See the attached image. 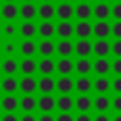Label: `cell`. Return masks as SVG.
I'll return each mask as SVG.
<instances>
[{"label": "cell", "mask_w": 121, "mask_h": 121, "mask_svg": "<svg viewBox=\"0 0 121 121\" xmlns=\"http://www.w3.org/2000/svg\"><path fill=\"white\" fill-rule=\"evenodd\" d=\"M36 108L42 110V113L45 112H53L55 110V98L51 93H42L40 98H36Z\"/></svg>", "instance_id": "obj_1"}, {"label": "cell", "mask_w": 121, "mask_h": 121, "mask_svg": "<svg viewBox=\"0 0 121 121\" xmlns=\"http://www.w3.org/2000/svg\"><path fill=\"white\" fill-rule=\"evenodd\" d=\"M55 15L60 19V21H70L74 17V6L70 2H60L57 8H55Z\"/></svg>", "instance_id": "obj_2"}, {"label": "cell", "mask_w": 121, "mask_h": 121, "mask_svg": "<svg viewBox=\"0 0 121 121\" xmlns=\"http://www.w3.org/2000/svg\"><path fill=\"white\" fill-rule=\"evenodd\" d=\"M36 17H42L43 21H51L55 17V6L51 2H42L36 8Z\"/></svg>", "instance_id": "obj_3"}, {"label": "cell", "mask_w": 121, "mask_h": 121, "mask_svg": "<svg viewBox=\"0 0 121 121\" xmlns=\"http://www.w3.org/2000/svg\"><path fill=\"white\" fill-rule=\"evenodd\" d=\"M36 91H40V93H53L55 91V79L51 76H42L36 81Z\"/></svg>", "instance_id": "obj_4"}, {"label": "cell", "mask_w": 121, "mask_h": 121, "mask_svg": "<svg viewBox=\"0 0 121 121\" xmlns=\"http://www.w3.org/2000/svg\"><path fill=\"white\" fill-rule=\"evenodd\" d=\"M55 108H59L60 112H70L74 108V98L70 96V93H60V96L55 100Z\"/></svg>", "instance_id": "obj_5"}, {"label": "cell", "mask_w": 121, "mask_h": 121, "mask_svg": "<svg viewBox=\"0 0 121 121\" xmlns=\"http://www.w3.org/2000/svg\"><path fill=\"white\" fill-rule=\"evenodd\" d=\"M25 95H32L34 91H36V79L32 78V74H25V78L19 81V85H17Z\"/></svg>", "instance_id": "obj_6"}, {"label": "cell", "mask_w": 121, "mask_h": 121, "mask_svg": "<svg viewBox=\"0 0 121 121\" xmlns=\"http://www.w3.org/2000/svg\"><path fill=\"white\" fill-rule=\"evenodd\" d=\"M74 32H76V36H79V38H89V36L93 34V25H91L87 19H81V21L74 26Z\"/></svg>", "instance_id": "obj_7"}, {"label": "cell", "mask_w": 121, "mask_h": 121, "mask_svg": "<svg viewBox=\"0 0 121 121\" xmlns=\"http://www.w3.org/2000/svg\"><path fill=\"white\" fill-rule=\"evenodd\" d=\"M55 51L60 55V57H70L74 53V43L68 40V38H62L59 43H55Z\"/></svg>", "instance_id": "obj_8"}, {"label": "cell", "mask_w": 121, "mask_h": 121, "mask_svg": "<svg viewBox=\"0 0 121 121\" xmlns=\"http://www.w3.org/2000/svg\"><path fill=\"white\" fill-rule=\"evenodd\" d=\"M55 89L59 93H72L74 89V79L70 76H60L57 81H55Z\"/></svg>", "instance_id": "obj_9"}, {"label": "cell", "mask_w": 121, "mask_h": 121, "mask_svg": "<svg viewBox=\"0 0 121 121\" xmlns=\"http://www.w3.org/2000/svg\"><path fill=\"white\" fill-rule=\"evenodd\" d=\"M55 70L60 74V76H70L74 72V62L68 59V57H62L57 64H55Z\"/></svg>", "instance_id": "obj_10"}, {"label": "cell", "mask_w": 121, "mask_h": 121, "mask_svg": "<svg viewBox=\"0 0 121 121\" xmlns=\"http://www.w3.org/2000/svg\"><path fill=\"white\" fill-rule=\"evenodd\" d=\"M93 34L96 38H108L110 36V25L106 23V19H98V23L93 25Z\"/></svg>", "instance_id": "obj_11"}, {"label": "cell", "mask_w": 121, "mask_h": 121, "mask_svg": "<svg viewBox=\"0 0 121 121\" xmlns=\"http://www.w3.org/2000/svg\"><path fill=\"white\" fill-rule=\"evenodd\" d=\"M74 51H76L79 57H87V55L93 51V43H91L87 38H79V42L74 45Z\"/></svg>", "instance_id": "obj_12"}, {"label": "cell", "mask_w": 121, "mask_h": 121, "mask_svg": "<svg viewBox=\"0 0 121 121\" xmlns=\"http://www.w3.org/2000/svg\"><path fill=\"white\" fill-rule=\"evenodd\" d=\"M93 51L98 57H108V53H110V42H108V38H98V42L93 43Z\"/></svg>", "instance_id": "obj_13"}, {"label": "cell", "mask_w": 121, "mask_h": 121, "mask_svg": "<svg viewBox=\"0 0 121 121\" xmlns=\"http://www.w3.org/2000/svg\"><path fill=\"white\" fill-rule=\"evenodd\" d=\"M19 15L25 19V21H32L36 17V6L32 2H25L21 8H19Z\"/></svg>", "instance_id": "obj_14"}, {"label": "cell", "mask_w": 121, "mask_h": 121, "mask_svg": "<svg viewBox=\"0 0 121 121\" xmlns=\"http://www.w3.org/2000/svg\"><path fill=\"white\" fill-rule=\"evenodd\" d=\"M55 32L60 36V38H70L74 34V25L70 21H60L57 26H55Z\"/></svg>", "instance_id": "obj_15"}, {"label": "cell", "mask_w": 121, "mask_h": 121, "mask_svg": "<svg viewBox=\"0 0 121 121\" xmlns=\"http://www.w3.org/2000/svg\"><path fill=\"white\" fill-rule=\"evenodd\" d=\"M91 106H93V100H91V96H87V93H81V96H78L74 102V108L79 112H89Z\"/></svg>", "instance_id": "obj_16"}, {"label": "cell", "mask_w": 121, "mask_h": 121, "mask_svg": "<svg viewBox=\"0 0 121 121\" xmlns=\"http://www.w3.org/2000/svg\"><path fill=\"white\" fill-rule=\"evenodd\" d=\"M0 13L8 19V21H13L17 15H19V8L13 4V2H6L4 6H2V9H0Z\"/></svg>", "instance_id": "obj_17"}, {"label": "cell", "mask_w": 121, "mask_h": 121, "mask_svg": "<svg viewBox=\"0 0 121 121\" xmlns=\"http://www.w3.org/2000/svg\"><path fill=\"white\" fill-rule=\"evenodd\" d=\"M36 66L43 76H51L55 72V60H51V57H43L40 60V64H36Z\"/></svg>", "instance_id": "obj_18"}, {"label": "cell", "mask_w": 121, "mask_h": 121, "mask_svg": "<svg viewBox=\"0 0 121 121\" xmlns=\"http://www.w3.org/2000/svg\"><path fill=\"white\" fill-rule=\"evenodd\" d=\"M93 70H95L98 76H106V74L110 72V60H108L106 57H98V59L95 60V64H93Z\"/></svg>", "instance_id": "obj_19"}, {"label": "cell", "mask_w": 121, "mask_h": 121, "mask_svg": "<svg viewBox=\"0 0 121 121\" xmlns=\"http://www.w3.org/2000/svg\"><path fill=\"white\" fill-rule=\"evenodd\" d=\"M93 13V8L87 4V2H79L76 8H74V15L79 17V19H89Z\"/></svg>", "instance_id": "obj_20"}, {"label": "cell", "mask_w": 121, "mask_h": 121, "mask_svg": "<svg viewBox=\"0 0 121 121\" xmlns=\"http://www.w3.org/2000/svg\"><path fill=\"white\" fill-rule=\"evenodd\" d=\"M19 51H21L25 57H32V55L38 51V43H34L32 38H25V42H23L21 47H19Z\"/></svg>", "instance_id": "obj_21"}, {"label": "cell", "mask_w": 121, "mask_h": 121, "mask_svg": "<svg viewBox=\"0 0 121 121\" xmlns=\"http://www.w3.org/2000/svg\"><path fill=\"white\" fill-rule=\"evenodd\" d=\"M17 106H19V100L13 96V93H8V95L2 98V102H0V108H4L6 112H15Z\"/></svg>", "instance_id": "obj_22"}, {"label": "cell", "mask_w": 121, "mask_h": 121, "mask_svg": "<svg viewBox=\"0 0 121 121\" xmlns=\"http://www.w3.org/2000/svg\"><path fill=\"white\" fill-rule=\"evenodd\" d=\"M19 32H21L23 38H34V36L38 34V28H36V25H34L32 21H25V23L21 25Z\"/></svg>", "instance_id": "obj_23"}, {"label": "cell", "mask_w": 121, "mask_h": 121, "mask_svg": "<svg viewBox=\"0 0 121 121\" xmlns=\"http://www.w3.org/2000/svg\"><path fill=\"white\" fill-rule=\"evenodd\" d=\"M38 51L42 53V57H51L55 53V43L49 38H43L42 43H38Z\"/></svg>", "instance_id": "obj_24"}, {"label": "cell", "mask_w": 121, "mask_h": 121, "mask_svg": "<svg viewBox=\"0 0 121 121\" xmlns=\"http://www.w3.org/2000/svg\"><path fill=\"white\" fill-rule=\"evenodd\" d=\"M74 68H76V72H78L79 76H87V74L93 70V64H91V60H87L85 57H81V59L74 64Z\"/></svg>", "instance_id": "obj_25"}, {"label": "cell", "mask_w": 121, "mask_h": 121, "mask_svg": "<svg viewBox=\"0 0 121 121\" xmlns=\"http://www.w3.org/2000/svg\"><path fill=\"white\" fill-rule=\"evenodd\" d=\"M93 15H95L96 19H108V17H110V8H108V4H106V2H98V4L93 8Z\"/></svg>", "instance_id": "obj_26"}, {"label": "cell", "mask_w": 121, "mask_h": 121, "mask_svg": "<svg viewBox=\"0 0 121 121\" xmlns=\"http://www.w3.org/2000/svg\"><path fill=\"white\" fill-rule=\"evenodd\" d=\"M38 28V34L42 36V38H51L53 34H55V25L51 23V21H43L40 26H36Z\"/></svg>", "instance_id": "obj_27"}, {"label": "cell", "mask_w": 121, "mask_h": 121, "mask_svg": "<svg viewBox=\"0 0 121 121\" xmlns=\"http://www.w3.org/2000/svg\"><path fill=\"white\" fill-rule=\"evenodd\" d=\"M74 87H76V91H79V93H89L91 87H93V83H91V79H89L87 76H79V78L76 79Z\"/></svg>", "instance_id": "obj_28"}, {"label": "cell", "mask_w": 121, "mask_h": 121, "mask_svg": "<svg viewBox=\"0 0 121 121\" xmlns=\"http://www.w3.org/2000/svg\"><path fill=\"white\" fill-rule=\"evenodd\" d=\"M19 70V66H17V62H15V59H11V57H8L4 62H2V72L6 74V76H13L15 72Z\"/></svg>", "instance_id": "obj_29"}, {"label": "cell", "mask_w": 121, "mask_h": 121, "mask_svg": "<svg viewBox=\"0 0 121 121\" xmlns=\"http://www.w3.org/2000/svg\"><path fill=\"white\" fill-rule=\"evenodd\" d=\"M93 106H95L98 112H106V110L110 108V100H108V96H106L104 93H98V96L93 100Z\"/></svg>", "instance_id": "obj_30"}, {"label": "cell", "mask_w": 121, "mask_h": 121, "mask_svg": "<svg viewBox=\"0 0 121 121\" xmlns=\"http://www.w3.org/2000/svg\"><path fill=\"white\" fill-rule=\"evenodd\" d=\"M21 72L23 74H34L36 70H38V66H36V62L32 60V57H25V60H21Z\"/></svg>", "instance_id": "obj_31"}, {"label": "cell", "mask_w": 121, "mask_h": 121, "mask_svg": "<svg viewBox=\"0 0 121 121\" xmlns=\"http://www.w3.org/2000/svg\"><path fill=\"white\" fill-rule=\"evenodd\" d=\"M19 106H21L25 112H32V110H36V98H34L32 95H25V96L19 100Z\"/></svg>", "instance_id": "obj_32"}, {"label": "cell", "mask_w": 121, "mask_h": 121, "mask_svg": "<svg viewBox=\"0 0 121 121\" xmlns=\"http://www.w3.org/2000/svg\"><path fill=\"white\" fill-rule=\"evenodd\" d=\"M17 85H19V81H17L13 76L4 78V81H2V89H4L6 93H15V91H17Z\"/></svg>", "instance_id": "obj_33"}, {"label": "cell", "mask_w": 121, "mask_h": 121, "mask_svg": "<svg viewBox=\"0 0 121 121\" xmlns=\"http://www.w3.org/2000/svg\"><path fill=\"white\" fill-rule=\"evenodd\" d=\"M93 87H95V91H96V93H106V91L110 89V81H108V78L100 76V78L93 83Z\"/></svg>", "instance_id": "obj_34"}, {"label": "cell", "mask_w": 121, "mask_h": 121, "mask_svg": "<svg viewBox=\"0 0 121 121\" xmlns=\"http://www.w3.org/2000/svg\"><path fill=\"white\" fill-rule=\"evenodd\" d=\"M110 51H112L115 57H121V38H115V42L110 43Z\"/></svg>", "instance_id": "obj_35"}, {"label": "cell", "mask_w": 121, "mask_h": 121, "mask_svg": "<svg viewBox=\"0 0 121 121\" xmlns=\"http://www.w3.org/2000/svg\"><path fill=\"white\" fill-rule=\"evenodd\" d=\"M110 17H115L117 21H121V2H115V6L110 8Z\"/></svg>", "instance_id": "obj_36"}, {"label": "cell", "mask_w": 121, "mask_h": 121, "mask_svg": "<svg viewBox=\"0 0 121 121\" xmlns=\"http://www.w3.org/2000/svg\"><path fill=\"white\" fill-rule=\"evenodd\" d=\"M110 34H113L115 38H121V21L115 19V23L110 26Z\"/></svg>", "instance_id": "obj_37"}, {"label": "cell", "mask_w": 121, "mask_h": 121, "mask_svg": "<svg viewBox=\"0 0 121 121\" xmlns=\"http://www.w3.org/2000/svg\"><path fill=\"white\" fill-rule=\"evenodd\" d=\"M110 70H113V74L121 76V57H117L113 60V64H110Z\"/></svg>", "instance_id": "obj_38"}, {"label": "cell", "mask_w": 121, "mask_h": 121, "mask_svg": "<svg viewBox=\"0 0 121 121\" xmlns=\"http://www.w3.org/2000/svg\"><path fill=\"white\" fill-rule=\"evenodd\" d=\"M110 87H112V91H115V93L119 95V93H121V76H117V78L110 83Z\"/></svg>", "instance_id": "obj_39"}, {"label": "cell", "mask_w": 121, "mask_h": 121, "mask_svg": "<svg viewBox=\"0 0 121 121\" xmlns=\"http://www.w3.org/2000/svg\"><path fill=\"white\" fill-rule=\"evenodd\" d=\"M4 34L6 36H15V25L9 21L8 25H4Z\"/></svg>", "instance_id": "obj_40"}, {"label": "cell", "mask_w": 121, "mask_h": 121, "mask_svg": "<svg viewBox=\"0 0 121 121\" xmlns=\"http://www.w3.org/2000/svg\"><path fill=\"white\" fill-rule=\"evenodd\" d=\"M110 106H112L115 112H121V93H119V95H117V96L110 102Z\"/></svg>", "instance_id": "obj_41"}, {"label": "cell", "mask_w": 121, "mask_h": 121, "mask_svg": "<svg viewBox=\"0 0 121 121\" xmlns=\"http://www.w3.org/2000/svg\"><path fill=\"white\" fill-rule=\"evenodd\" d=\"M55 121H74V117L70 115V112H60L59 117H57Z\"/></svg>", "instance_id": "obj_42"}, {"label": "cell", "mask_w": 121, "mask_h": 121, "mask_svg": "<svg viewBox=\"0 0 121 121\" xmlns=\"http://www.w3.org/2000/svg\"><path fill=\"white\" fill-rule=\"evenodd\" d=\"M0 121H19V117L15 115V112H8V113H6Z\"/></svg>", "instance_id": "obj_43"}, {"label": "cell", "mask_w": 121, "mask_h": 121, "mask_svg": "<svg viewBox=\"0 0 121 121\" xmlns=\"http://www.w3.org/2000/svg\"><path fill=\"white\" fill-rule=\"evenodd\" d=\"M4 51H6L8 55H13V53H15V43H11V42L4 43Z\"/></svg>", "instance_id": "obj_44"}, {"label": "cell", "mask_w": 121, "mask_h": 121, "mask_svg": "<svg viewBox=\"0 0 121 121\" xmlns=\"http://www.w3.org/2000/svg\"><path fill=\"white\" fill-rule=\"evenodd\" d=\"M74 121H93V119H91V115H89L87 112H81V113H79Z\"/></svg>", "instance_id": "obj_45"}, {"label": "cell", "mask_w": 121, "mask_h": 121, "mask_svg": "<svg viewBox=\"0 0 121 121\" xmlns=\"http://www.w3.org/2000/svg\"><path fill=\"white\" fill-rule=\"evenodd\" d=\"M38 121H55V117L51 115V112H45V113H42V117Z\"/></svg>", "instance_id": "obj_46"}, {"label": "cell", "mask_w": 121, "mask_h": 121, "mask_svg": "<svg viewBox=\"0 0 121 121\" xmlns=\"http://www.w3.org/2000/svg\"><path fill=\"white\" fill-rule=\"evenodd\" d=\"M19 121H38V119H36V117L32 115V112H26V113H25V115H23V117H21Z\"/></svg>", "instance_id": "obj_47"}, {"label": "cell", "mask_w": 121, "mask_h": 121, "mask_svg": "<svg viewBox=\"0 0 121 121\" xmlns=\"http://www.w3.org/2000/svg\"><path fill=\"white\" fill-rule=\"evenodd\" d=\"M93 121H112V119H110V117H108V115H106L104 112H100V113H98V115H96V117H95Z\"/></svg>", "instance_id": "obj_48"}, {"label": "cell", "mask_w": 121, "mask_h": 121, "mask_svg": "<svg viewBox=\"0 0 121 121\" xmlns=\"http://www.w3.org/2000/svg\"><path fill=\"white\" fill-rule=\"evenodd\" d=\"M112 121H121V112H117V115H115Z\"/></svg>", "instance_id": "obj_49"}, {"label": "cell", "mask_w": 121, "mask_h": 121, "mask_svg": "<svg viewBox=\"0 0 121 121\" xmlns=\"http://www.w3.org/2000/svg\"><path fill=\"white\" fill-rule=\"evenodd\" d=\"M62 2H70V0H62Z\"/></svg>", "instance_id": "obj_50"}, {"label": "cell", "mask_w": 121, "mask_h": 121, "mask_svg": "<svg viewBox=\"0 0 121 121\" xmlns=\"http://www.w3.org/2000/svg\"><path fill=\"white\" fill-rule=\"evenodd\" d=\"M43 2H51V0H43Z\"/></svg>", "instance_id": "obj_51"}, {"label": "cell", "mask_w": 121, "mask_h": 121, "mask_svg": "<svg viewBox=\"0 0 121 121\" xmlns=\"http://www.w3.org/2000/svg\"><path fill=\"white\" fill-rule=\"evenodd\" d=\"M6 2H13V0H6Z\"/></svg>", "instance_id": "obj_52"}, {"label": "cell", "mask_w": 121, "mask_h": 121, "mask_svg": "<svg viewBox=\"0 0 121 121\" xmlns=\"http://www.w3.org/2000/svg\"><path fill=\"white\" fill-rule=\"evenodd\" d=\"M25 2H32V0H25Z\"/></svg>", "instance_id": "obj_53"}, {"label": "cell", "mask_w": 121, "mask_h": 121, "mask_svg": "<svg viewBox=\"0 0 121 121\" xmlns=\"http://www.w3.org/2000/svg\"><path fill=\"white\" fill-rule=\"evenodd\" d=\"M98 2H104V0H98Z\"/></svg>", "instance_id": "obj_54"}, {"label": "cell", "mask_w": 121, "mask_h": 121, "mask_svg": "<svg viewBox=\"0 0 121 121\" xmlns=\"http://www.w3.org/2000/svg\"><path fill=\"white\" fill-rule=\"evenodd\" d=\"M81 2H87V0H81Z\"/></svg>", "instance_id": "obj_55"}, {"label": "cell", "mask_w": 121, "mask_h": 121, "mask_svg": "<svg viewBox=\"0 0 121 121\" xmlns=\"http://www.w3.org/2000/svg\"><path fill=\"white\" fill-rule=\"evenodd\" d=\"M117 2H121V0H117Z\"/></svg>", "instance_id": "obj_56"}]
</instances>
